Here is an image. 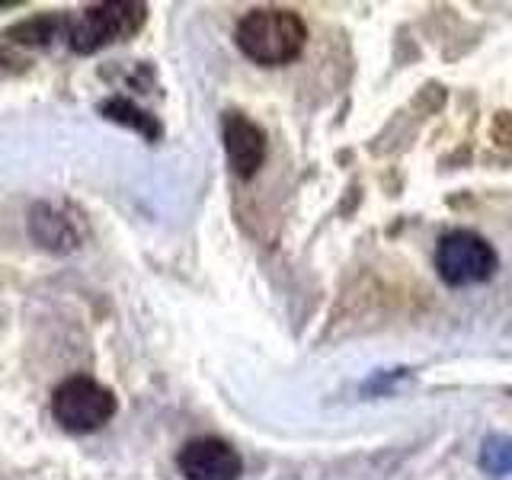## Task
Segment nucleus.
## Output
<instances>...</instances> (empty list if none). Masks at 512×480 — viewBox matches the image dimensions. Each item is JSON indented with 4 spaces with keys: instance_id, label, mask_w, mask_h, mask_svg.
Wrapping results in <instances>:
<instances>
[{
    "instance_id": "5",
    "label": "nucleus",
    "mask_w": 512,
    "mask_h": 480,
    "mask_svg": "<svg viewBox=\"0 0 512 480\" xmlns=\"http://www.w3.org/2000/svg\"><path fill=\"white\" fill-rule=\"evenodd\" d=\"M176 464H180V474L186 480H237L244 471L237 448L215 436L186 442L176 455Z\"/></svg>"
},
{
    "instance_id": "9",
    "label": "nucleus",
    "mask_w": 512,
    "mask_h": 480,
    "mask_svg": "<svg viewBox=\"0 0 512 480\" xmlns=\"http://www.w3.org/2000/svg\"><path fill=\"white\" fill-rule=\"evenodd\" d=\"M100 116L119 122V125H128L135 128L138 135H144L148 141H157L160 138V122L151 116V112L138 109L132 100H125V96H112V100L100 103Z\"/></svg>"
},
{
    "instance_id": "10",
    "label": "nucleus",
    "mask_w": 512,
    "mask_h": 480,
    "mask_svg": "<svg viewBox=\"0 0 512 480\" xmlns=\"http://www.w3.org/2000/svg\"><path fill=\"white\" fill-rule=\"evenodd\" d=\"M480 468L487 474L506 477L512 474V439L509 436H490L480 448Z\"/></svg>"
},
{
    "instance_id": "11",
    "label": "nucleus",
    "mask_w": 512,
    "mask_h": 480,
    "mask_svg": "<svg viewBox=\"0 0 512 480\" xmlns=\"http://www.w3.org/2000/svg\"><path fill=\"white\" fill-rule=\"evenodd\" d=\"M13 7H23V0H0V10H13Z\"/></svg>"
},
{
    "instance_id": "6",
    "label": "nucleus",
    "mask_w": 512,
    "mask_h": 480,
    "mask_svg": "<svg viewBox=\"0 0 512 480\" xmlns=\"http://www.w3.org/2000/svg\"><path fill=\"white\" fill-rule=\"evenodd\" d=\"M224 151H228V164L237 180H250L266 160L263 128L247 116H240V112H228L224 116Z\"/></svg>"
},
{
    "instance_id": "8",
    "label": "nucleus",
    "mask_w": 512,
    "mask_h": 480,
    "mask_svg": "<svg viewBox=\"0 0 512 480\" xmlns=\"http://www.w3.org/2000/svg\"><path fill=\"white\" fill-rule=\"evenodd\" d=\"M68 13H39L26 23H16L7 29V39L16 45H52L55 39H68Z\"/></svg>"
},
{
    "instance_id": "4",
    "label": "nucleus",
    "mask_w": 512,
    "mask_h": 480,
    "mask_svg": "<svg viewBox=\"0 0 512 480\" xmlns=\"http://www.w3.org/2000/svg\"><path fill=\"white\" fill-rule=\"evenodd\" d=\"M436 269L442 282L464 288V285H480L493 276L496 269V253L484 237L474 231H448L439 237L436 247Z\"/></svg>"
},
{
    "instance_id": "2",
    "label": "nucleus",
    "mask_w": 512,
    "mask_h": 480,
    "mask_svg": "<svg viewBox=\"0 0 512 480\" xmlns=\"http://www.w3.org/2000/svg\"><path fill=\"white\" fill-rule=\"evenodd\" d=\"M148 20V7L132 0H109V4H90L68 20V45L77 55H93L100 48L132 39Z\"/></svg>"
},
{
    "instance_id": "1",
    "label": "nucleus",
    "mask_w": 512,
    "mask_h": 480,
    "mask_svg": "<svg viewBox=\"0 0 512 480\" xmlns=\"http://www.w3.org/2000/svg\"><path fill=\"white\" fill-rule=\"evenodd\" d=\"M237 48L250 61L263 68H279V64L295 61L308 42V26L295 10L282 7H260L250 10L234 29Z\"/></svg>"
},
{
    "instance_id": "3",
    "label": "nucleus",
    "mask_w": 512,
    "mask_h": 480,
    "mask_svg": "<svg viewBox=\"0 0 512 480\" xmlns=\"http://www.w3.org/2000/svg\"><path fill=\"white\" fill-rule=\"evenodd\" d=\"M52 413L61 429L87 436L116 416V394L87 375L64 378L52 394Z\"/></svg>"
},
{
    "instance_id": "7",
    "label": "nucleus",
    "mask_w": 512,
    "mask_h": 480,
    "mask_svg": "<svg viewBox=\"0 0 512 480\" xmlns=\"http://www.w3.org/2000/svg\"><path fill=\"white\" fill-rule=\"evenodd\" d=\"M29 234L42 250H52V253H68L77 247V240H80L74 221L68 215H61L52 205L32 208L29 212Z\"/></svg>"
}]
</instances>
